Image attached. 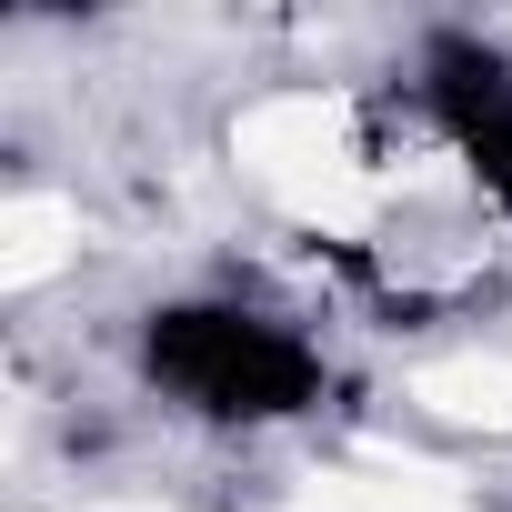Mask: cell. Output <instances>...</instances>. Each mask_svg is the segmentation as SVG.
<instances>
[{"label": "cell", "mask_w": 512, "mask_h": 512, "mask_svg": "<svg viewBox=\"0 0 512 512\" xmlns=\"http://www.w3.org/2000/svg\"><path fill=\"white\" fill-rule=\"evenodd\" d=\"M141 372L161 402H181L191 422H221V432H262V422H302L322 412L332 392V362L312 332L251 312V302H221V292H191V302H161L141 322Z\"/></svg>", "instance_id": "obj_1"}]
</instances>
